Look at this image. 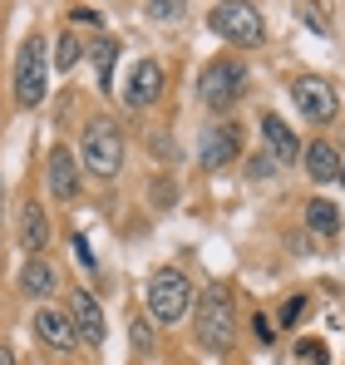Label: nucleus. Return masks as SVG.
<instances>
[{
  "label": "nucleus",
  "mask_w": 345,
  "mask_h": 365,
  "mask_svg": "<svg viewBox=\"0 0 345 365\" xmlns=\"http://www.w3.org/2000/svg\"><path fill=\"white\" fill-rule=\"evenodd\" d=\"M192 331H197V346L222 356L237 346V306H232L227 287H207L197 297V311H192Z\"/></svg>",
  "instance_id": "obj_1"
},
{
  "label": "nucleus",
  "mask_w": 345,
  "mask_h": 365,
  "mask_svg": "<svg viewBox=\"0 0 345 365\" xmlns=\"http://www.w3.org/2000/svg\"><path fill=\"white\" fill-rule=\"evenodd\" d=\"M50 69H55V55L45 45V35H30L15 55V104L20 109H40L45 94H50Z\"/></svg>",
  "instance_id": "obj_2"
},
{
  "label": "nucleus",
  "mask_w": 345,
  "mask_h": 365,
  "mask_svg": "<svg viewBox=\"0 0 345 365\" xmlns=\"http://www.w3.org/2000/svg\"><path fill=\"white\" fill-rule=\"evenodd\" d=\"M143 306H148V316H153L158 326H177V321L187 316V306H192V282H187L177 267H163V272L148 277Z\"/></svg>",
  "instance_id": "obj_3"
},
{
  "label": "nucleus",
  "mask_w": 345,
  "mask_h": 365,
  "mask_svg": "<svg viewBox=\"0 0 345 365\" xmlns=\"http://www.w3.org/2000/svg\"><path fill=\"white\" fill-rule=\"evenodd\" d=\"M242 94H247V64H237V60H212L202 69V79H197V99H202V109H212V114L237 109Z\"/></svg>",
  "instance_id": "obj_4"
},
{
  "label": "nucleus",
  "mask_w": 345,
  "mask_h": 365,
  "mask_svg": "<svg viewBox=\"0 0 345 365\" xmlns=\"http://www.w3.org/2000/svg\"><path fill=\"white\" fill-rule=\"evenodd\" d=\"M207 25H212V35H222L227 45H242V50H252V45L267 40L262 10L247 5V0H222V5H212V10H207Z\"/></svg>",
  "instance_id": "obj_5"
},
{
  "label": "nucleus",
  "mask_w": 345,
  "mask_h": 365,
  "mask_svg": "<svg viewBox=\"0 0 345 365\" xmlns=\"http://www.w3.org/2000/svg\"><path fill=\"white\" fill-rule=\"evenodd\" d=\"M79 158H84V168H89L94 178H114L118 168H123V133H118L109 119H94L84 128Z\"/></svg>",
  "instance_id": "obj_6"
},
{
  "label": "nucleus",
  "mask_w": 345,
  "mask_h": 365,
  "mask_svg": "<svg viewBox=\"0 0 345 365\" xmlns=\"http://www.w3.org/2000/svg\"><path fill=\"white\" fill-rule=\"evenodd\" d=\"M291 99H296V109H301V119H306V123H331L336 114H341L336 89H331L326 79H316V74L296 79V84H291Z\"/></svg>",
  "instance_id": "obj_7"
},
{
  "label": "nucleus",
  "mask_w": 345,
  "mask_h": 365,
  "mask_svg": "<svg viewBox=\"0 0 345 365\" xmlns=\"http://www.w3.org/2000/svg\"><path fill=\"white\" fill-rule=\"evenodd\" d=\"M45 182H50V197H59V202H74L79 187H84V168L64 143L50 148V158H45Z\"/></svg>",
  "instance_id": "obj_8"
},
{
  "label": "nucleus",
  "mask_w": 345,
  "mask_h": 365,
  "mask_svg": "<svg viewBox=\"0 0 345 365\" xmlns=\"http://www.w3.org/2000/svg\"><path fill=\"white\" fill-rule=\"evenodd\" d=\"M237 153H242V133H237V123H212V128H202V138H197V158H202V168H232Z\"/></svg>",
  "instance_id": "obj_9"
},
{
  "label": "nucleus",
  "mask_w": 345,
  "mask_h": 365,
  "mask_svg": "<svg viewBox=\"0 0 345 365\" xmlns=\"http://www.w3.org/2000/svg\"><path fill=\"white\" fill-rule=\"evenodd\" d=\"M30 326H35L40 346H50V351H74V346H79V326H74V316H69V311H55V306H40Z\"/></svg>",
  "instance_id": "obj_10"
},
{
  "label": "nucleus",
  "mask_w": 345,
  "mask_h": 365,
  "mask_svg": "<svg viewBox=\"0 0 345 365\" xmlns=\"http://www.w3.org/2000/svg\"><path fill=\"white\" fill-rule=\"evenodd\" d=\"M158 94H163V64L158 60H138L133 69H128L123 99H128L133 109H148V104H158Z\"/></svg>",
  "instance_id": "obj_11"
},
{
  "label": "nucleus",
  "mask_w": 345,
  "mask_h": 365,
  "mask_svg": "<svg viewBox=\"0 0 345 365\" xmlns=\"http://www.w3.org/2000/svg\"><path fill=\"white\" fill-rule=\"evenodd\" d=\"M69 316H74V326H79V336L89 341V346H104V306H99V297L94 292H74L69 297Z\"/></svg>",
  "instance_id": "obj_12"
},
{
  "label": "nucleus",
  "mask_w": 345,
  "mask_h": 365,
  "mask_svg": "<svg viewBox=\"0 0 345 365\" xmlns=\"http://www.w3.org/2000/svg\"><path fill=\"white\" fill-rule=\"evenodd\" d=\"M262 143H267V153H272L282 168H291V163L306 153V148H301V138L287 128V119H277V114H267V119H262Z\"/></svg>",
  "instance_id": "obj_13"
},
{
  "label": "nucleus",
  "mask_w": 345,
  "mask_h": 365,
  "mask_svg": "<svg viewBox=\"0 0 345 365\" xmlns=\"http://www.w3.org/2000/svg\"><path fill=\"white\" fill-rule=\"evenodd\" d=\"M20 247L30 257H45V247H50V217H45L40 202H25L20 207Z\"/></svg>",
  "instance_id": "obj_14"
},
{
  "label": "nucleus",
  "mask_w": 345,
  "mask_h": 365,
  "mask_svg": "<svg viewBox=\"0 0 345 365\" xmlns=\"http://www.w3.org/2000/svg\"><path fill=\"white\" fill-rule=\"evenodd\" d=\"M55 287H59V277H55V267H50V257H30V262L20 267V292H25V297L45 302Z\"/></svg>",
  "instance_id": "obj_15"
},
{
  "label": "nucleus",
  "mask_w": 345,
  "mask_h": 365,
  "mask_svg": "<svg viewBox=\"0 0 345 365\" xmlns=\"http://www.w3.org/2000/svg\"><path fill=\"white\" fill-rule=\"evenodd\" d=\"M301 163H306V173L316 182H341V153H336L326 138H316V143L301 153Z\"/></svg>",
  "instance_id": "obj_16"
},
{
  "label": "nucleus",
  "mask_w": 345,
  "mask_h": 365,
  "mask_svg": "<svg viewBox=\"0 0 345 365\" xmlns=\"http://www.w3.org/2000/svg\"><path fill=\"white\" fill-rule=\"evenodd\" d=\"M306 227L321 232V237H336V232H341V212H336V202H331V197H311V202H306Z\"/></svg>",
  "instance_id": "obj_17"
},
{
  "label": "nucleus",
  "mask_w": 345,
  "mask_h": 365,
  "mask_svg": "<svg viewBox=\"0 0 345 365\" xmlns=\"http://www.w3.org/2000/svg\"><path fill=\"white\" fill-rule=\"evenodd\" d=\"M143 10H148L153 25H177V20L187 15V0H148Z\"/></svg>",
  "instance_id": "obj_18"
},
{
  "label": "nucleus",
  "mask_w": 345,
  "mask_h": 365,
  "mask_svg": "<svg viewBox=\"0 0 345 365\" xmlns=\"http://www.w3.org/2000/svg\"><path fill=\"white\" fill-rule=\"evenodd\" d=\"M114 60H118V45H114V40H99V45H94V64H99V89H109V79H114Z\"/></svg>",
  "instance_id": "obj_19"
},
{
  "label": "nucleus",
  "mask_w": 345,
  "mask_h": 365,
  "mask_svg": "<svg viewBox=\"0 0 345 365\" xmlns=\"http://www.w3.org/2000/svg\"><path fill=\"white\" fill-rule=\"evenodd\" d=\"M79 64V40L74 35H59L55 40V69H74Z\"/></svg>",
  "instance_id": "obj_20"
},
{
  "label": "nucleus",
  "mask_w": 345,
  "mask_h": 365,
  "mask_svg": "<svg viewBox=\"0 0 345 365\" xmlns=\"http://www.w3.org/2000/svg\"><path fill=\"white\" fill-rule=\"evenodd\" d=\"M153 326H158L153 316H148V321H133V346H138V351H153Z\"/></svg>",
  "instance_id": "obj_21"
},
{
  "label": "nucleus",
  "mask_w": 345,
  "mask_h": 365,
  "mask_svg": "<svg viewBox=\"0 0 345 365\" xmlns=\"http://www.w3.org/2000/svg\"><path fill=\"white\" fill-rule=\"evenodd\" d=\"M296 356H301L306 365H326V346H321V341H301Z\"/></svg>",
  "instance_id": "obj_22"
},
{
  "label": "nucleus",
  "mask_w": 345,
  "mask_h": 365,
  "mask_svg": "<svg viewBox=\"0 0 345 365\" xmlns=\"http://www.w3.org/2000/svg\"><path fill=\"white\" fill-rule=\"evenodd\" d=\"M74 262H79L84 272H94V252H89V242H84V237H74Z\"/></svg>",
  "instance_id": "obj_23"
},
{
  "label": "nucleus",
  "mask_w": 345,
  "mask_h": 365,
  "mask_svg": "<svg viewBox=\"0 0 345 365\" xmlns=\"http://www.w3.org/2000/svg\"><path fill=\"white\" fill-rule=\"evenodd\" d=\"M301 311H306V302H301V297H291V302L282 306V326H296V316H301Z\"/></svg>",
  "instance_id": "obj_24"
},
{
  "label": "nucleus",
  "mask_w": 345,
  "mask_h": 365,
  "mask_svg": "<svg viewBox=\"0 0 345 365\" xmlns=\"http://www.w3.org/2000/svg\"><path fill=\"white\" fill-rule=\"evenodd\" d=\"M74 25H99V15L89 5H74Z\"/></svg>",
  "instance_id": "obj_25"
},
{
  "label": "nucleus",
  "mask_w": 345,
  "mask_h": 365,
  "mask_svg": "<svg viewBox=\"0 0 345 365\" xmlns=\"http://www.w3.org/2000/svg\"><path fill=\"white\" fill-rule=\"evenodd\" d=\"M252 326H257V341H272V321H267V316H257Z\"/></svg>",
  "instance_id": "obj_26"
},
{
  "label": "nucleus",
  "mask_w": 345,
  "mask_h": 365,
  "mask_svg": "<svg viewBox=\"0 0 345 365\" xmlns=\"http://www.w3.org/2000/svg\"><path fill=\"white\" fill-rule=\"evenodd\" d=\"M0 365H15V356H10V346H0Z\"/></svg>",
  "instance_id": "obj_27"
},
{
  "label": "nucleus",
  "mask_w": 345,
  "mask_h": 365,
  "mask_svg": "<svg viewBox=\"0 0 345 365\" xmlns=\"http://www.w3.org/2000/svg\"><path fill=\"white\" fill-rule=\"evenodd\" d=\"M0 212H5V182H0Z\"/></svg>",
  "instance_id": "obj_28"
},
{
  "label": "nucleus",
  "mask_w": 345,
  "mask_h": 365,
  "mask_svg": "<svg viewBox=\"0 0 345 365\" xmlns=\"http://www.w3.org/2000/svg\"><path fill=\"white\" fill-rule=\"evenodd\" d=\"M341 182H345V158H341Z\"/></svg>",
  "instance_id": "obj_29"
}]
</instances>
